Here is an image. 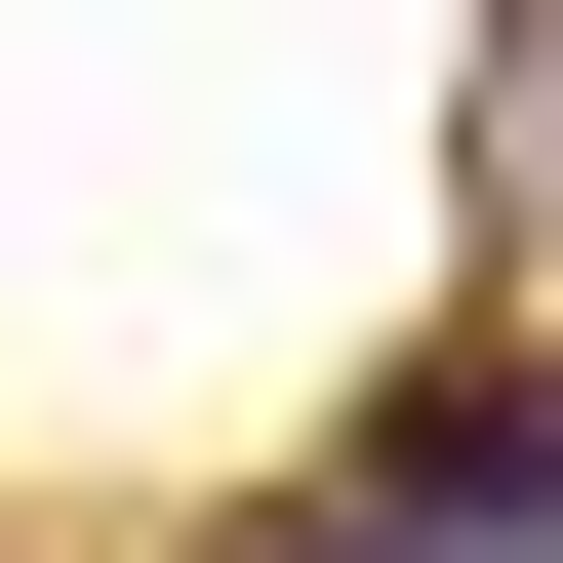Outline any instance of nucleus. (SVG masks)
I'll return each mask as SVG.
<instances>
[{"instance_id":"f03ea898","label":"nucleus","mask_w":563,"mask_h":563,"mask_svg":"<svg viewBox=\"0 0 563 563\" xmlns=\"http://www.w3.org/2000/svg\"><path fill=\"white\" fill-rule=\"evenodd\" d=\"M523 121H563V0H523Z\"/></svg>"},{"instance_id":"f257e3e1","label":"nucleus","mask_w":563,"mask_h":563,"mask_svg":"<svg viewBox=\"0 0 563 563\" xmlns=\"http://www.w3.org/2000/svg\"><path fill=\"white\" fill-rule=\"evenodd\" d=\"M282 563H563V363H402L363 443L282 483Z\"/></svg>"}]
</instances>
